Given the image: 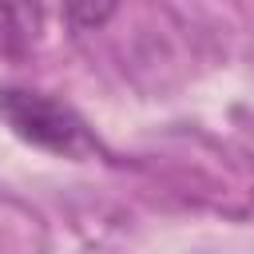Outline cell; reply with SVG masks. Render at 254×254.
<instances>
[{"label":"cell","mask_w":254,"mask_h":254,"mask_svg":"<svg viewBox=\"0 0 254 254\" xmlns=\"http://www.w3.org/2000/svg\"><path fill=\"white\" fill-rule=\"evenodd\" d=\"M0 119L32 147L64 155V159H91L95 139L87 123L60 99L28 87H0Z\"/></svg>","instance_id":"1"},{"label":"cell","mask_w":254,"mask_h":254,"mask_svg":"<svg viewBox=\"0 0 254 254\" xmlns=\"http://www.w3.org/2000/svg\"><path fill=\"white\" fill-rule=\"evenodd\" d=\"M44 36L40 0H0V60H28Z\"/></svg>","instance_id":"2"},{"label":"cell","mask_w":254,"mask_h":254,"mask_svg":"<svg viewBox=\"0 0 254 254\" xmlns=\"http://www.w3.org/2000/svg\"><path fill=\"white\" fill-rule=\"evenodd\" d=\"M119 0H64V16L75 32H95L115 16Z\"/></svg>","instance_id":"3"}]
</instances>
